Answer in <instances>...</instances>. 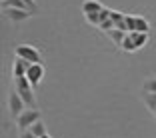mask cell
Wrapping results in <instances>:
<instances>
[{
    "label": "cell",
    "instance_id": "cell-1",
    "mask_svg": "<svg viewBox=\"0 0 156 138\" xmlns=\"http://www.w3.org/2000/svg\"><path fill=\"white\" fill-rule=\"evenodd\" d=\"M14 90L18 92L22 100L26 102L28 108H36V98H34V86L30 84V80L26 76L22 78H14Z\"/></svg>",
    "mask_w": 156,
    "mask_h": 138
},
{
    "label": "cell",
    "instance_id": "cell-2",
    "mask_svg": "<svg viewBox=\"0 0 156 138\" xmlns=\"http://www.w3.org/2000/svg\"><path fill=\"white\" fill-rule=\"evenodd\" d=\"M14 54H16V58H22L26 62H30V64H42L40 50L32 44H18L14 48Z\"/></svg>",
    "mask_w": 156,
    "mask_h": 138
},
{
    "label": "cell",
    "instance_id": "cell-3",
    "mask_svg": "<svg viewBox=\"0 0 156 138\" xmlns=\"http://www.w3.org/2000/svg\"><path fill=\"white\" fill-rule=\"evenodd\" d=\"M126 30L128 32H150V22L138 14H126Z\"/></svg>",
    "mask_w": 156,
    "mask_h": 138
},
{
    "label": "cell",
    "instance_id": "cell-4",
    "mask_svg": "<svg viewBox=\"0 0 156 138\" xmlns=\"http://www.w3.org/2000/svg\"><path fill=\"white\" fill-rule=\"evenodd\" d=\"M38 120H42L40 110H38V108H26V110L16 118V126H18L20 132H22V130H28L34 122H38Z\"/></svg>",
    "mask_w": 156,
    "mask_h": 138
},
{
    "label": "cell",
    "instance_id": "cell-5",
    "mask_svg": "<svg viewBox=\"0 0 156 138\" xmlns=\"http://www.w3.org/2000/svg\"><path fill=\"white\" fill-rule=\"evenodd\" d=\"M8 108H10V114H12L14 118H18L28 106H26V102L22 100V96H20L18 92L12 90V92H10V96H8Z\"/></svg>",
    "mask_w": 156,
    "mask_h": 138
},
{
    "label": "cell",
    "instance_id": "cell-6",
    "mask_svg": "<svg viewBox=\"0 0 156 138\" xmlns=\"http://www.w3.org/2000/svg\"><path fill=\"white\" fill-rule=\"evenodd\" d=\"M44 76H46L44 64H30V68H28V72H26V78L30 80L32 86H38V84L44 80Z\"/></svg>",
    "mask_w": 156,
    "mask_h": 138
},
{
    "label": "cell",
    "instance_id": "cell-7",
    "mask_svg": "<svg viewBox=\"0 0 156 138\" xmlns=\"http://www.w3.org/2000/svg\"><path fill=\"white\" fill-rule=\"evenodd\" d=\"M4 14L8 16L10 20H12V22H24V20H28L34 12H30V10H24V8H6Z\"/></svg>",
    "mask_w": 156,
    "mask_h": 138
},
{
    "label": "cell",
    "instance_id": "cell-8",
    "mask_svg": "<svg viewBox=\"0 0 156 138\" xmlns=\"http://www.w3.org/2000/svg\"><path fill=\"white\" fill-rule=\"evenodd\" d=\"M28 68H30V62H26L22 58H16L12 64V76L14 78H22V76H26Z\"/></svg>",
    "mask_w": 156,
    "mask_h": 138
},
{
    "label": "cell",
    "instance_id": "cell-9",
    "mask_svg": "<svg viewBox=\"0 0 156 138\" xmlns=\"http://www.w3.org/2000/svg\"><path fill=\"white\" fill-rule=\"evenodd\" d=\"M102 8H104V6H102L98 0H84L82 2L84 16H86V14H94V12H102Z\"/></svg>",
    "mask_w": 156,
    "mask_h": 138
},
{
    "label": "cell",
    "instance_id": "cell-10",
    "mask_svg": "<svg viewBox=\"0 0 156 138\" xmlns=\"http://www.w3.org/2000/svg\"><path fill=\"white\" fill-rule=\"evenodd\" d=\"M126 34H128V32H124V30H120V28H112V30H108V32H106V36L110 38V40L114 42L116 46H122Z\"/></svg>",
    "mask_w": 156,
    "mask_h": 138
},
{
    "label": "cell",
    "instance_id": "cell-11",
    "mask_svg": "<svg viewBox=\"0 0 156 138\" xmlns=\"http://www.w3.org/2000/svg\"><path fill=\"white\" fill-rule=\"evenodd\" d=\"M142 102L146 104V108L156 116V92H142Z\"/></svg>",
    "mask_w": 156,
    "mask_h": 138
},
{
    "label": "cell",
    "instance_id": "cell-12",
    "mask_svg": "<svg viewBox=\"0 0 156 138\" xmlns=\"http://www.w3.org/2000/svg\"><path fill=\"white\" fill-rule=\"evenodd\" d=\"M130 36H132L134 44H136V48L140 50V48H144V46L148 44V40H150V34H144V32H128Z\"/></svg>",
    "mask_w": 156,
    "mask_h": 138
},
{
    "label": "cell",
    "instance_id": "cell-13",
    "mask_svg": "<svg viewBox=\"0 0 156 138\" xmlns=\"http://www.w3.org/2000/svg\"><path fill=\"white\" fill-rule=\"evenodd\" d=\"M28 130H30V132H32L36 138H40V136H44V134H48V132H46V124H44V120H38V122H34V124L30 126Z\"/></svg>",
    "mask_w": 156,
    "mask_h": 138
},
{
    "label": "cell",
    "instance_id": "cell-14",
    "mask_svg": "<svg viewBox=\"0 0 156 138\" xmlns=\"http://www.w3.org/2000/svg\"><path fill=\"white\" fill-rule=\"evenodd\" d=\"M120 48H122L124 52H136V50H138L130 34H126V38H124V42H122V46H120Z\"/></svg>",
    "mask_w": 156,
    "mask_h": 138
},
{
    "label": "cell",
    "instance_id": "cell-15",
    "mask_svg": "<svg viewBox=\"0 0 156 138\" xmlns=\"http://www.w3.org/2000/svg\"><path fill=\"white\" fill-rule=\"evenodd\" d=\"M84 18H86V22H88V24H92V26H98V28H100V24H102V20H100V12L86 14Z\"/></svg>",
    "mask_w": 156,
    "mask_h": 138
},
{
    "label": "cell",
    "instance_id": "cell-16",
    "mask_svg": "<svg viewBox=\"0 0 156 138\" xmlns=\"http://www.w3.org/2000/svg\"><path fill=\"white\" fill-rule=\"evenodd\" d=\"M142 92H156V78H146L144 80Z\"/></svg>",
    "mask_w": 156,
    "mask_h": 138
},
{
    "label": "cell",
    "instance_id": "cell-17",
    "mask_svg": "<svg viewBox=\"0 0 156 138\" xmlns=\"http://www.w3.org/2000/svg\"><path fill=\"white\" fill-rule=\"evenodd\" d=\"M20 138H36V136H34L30 130H22V132H20Z\"/></svg>",
    "mask_w": 156,
    "mask_h": 138
},
{
    "label": "cell",
    "instance_id": "cell-18",
    "mask_svg": "<svg viewBox=\"0 0 156 138\" xmlns=\"http://www.w3.org/2000/svg\"><path fill=\"white\" fill-rule=\"evenodd\" d=\"M40 138H52V136H50V134H44V136H40Z\"/></svg>",
    "mask_w": 156,
    "mask_h": 138
}]
</instances>
